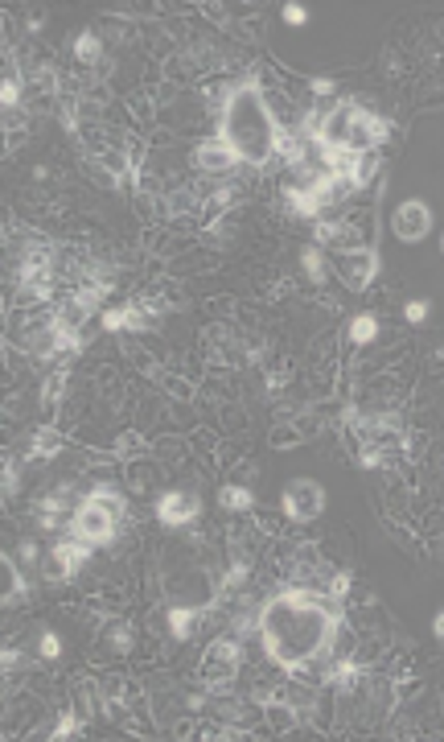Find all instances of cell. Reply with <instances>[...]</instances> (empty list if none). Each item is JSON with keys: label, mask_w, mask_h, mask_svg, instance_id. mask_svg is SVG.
Wrapping results in <instances>:
<instances>
[{"label": "cell", "mask_w": 444, "mask_h": 742, "mask_svg": "<svg viewBox=\"0 0 444 742\" xmlns=\"http://www.w3.org/2000/svg\"><path fill=\"white\" fill-rule=\"evenodd\" d=\"M440 247H444V239H440Z\"/></svg>", "instance_id": "e575fe53"}, {"label": "cell", "mask_w": 444, "mask_h": 742, "mask_svg": "<svg viewBox=\"0 0 444 742\" xmlns=\"http://www.w3.org/2000/svg\"><path fill=\"white\" fill-rule=\"evenodd\" d=\"M325 590L333 594V598H346V594H349V570H338V573H333Z\"/></svg>", "instance_id": "4dcf8cb0"}, {"label": "cell", "mask_w": 444, "mask_h": 742, "mask_svg": "<svg viewBox=\"0 0 444 742\" xmlns=\"http://www.w3.org/2000/svg\"><path fill=\"white\" fill-rule=\"evenodd\" d=\"M78 726H83V718H78V713L74 710H62L58 713V721H53V730H50V738H74V734H78Z\"/></svg>", "instance_id": "7402d4cb"}, {"label": "cell", "mask_w": 444, "mask_h": 742, "mask_svg": "<svg viewBox=\"0 0 444 742\" xmlns=\"http://www.w3.org/2000/svg\"><path fill=\"white\" fill-rule=\"evenodd\" d=\"M428 305H432V302H423V297H412V302L403 305V318H407L412 326H420L423 318H428Z\"/></svg>", "instance_id": "f1b7e54d"}, {"label": "cell", "mask_w": 444, "mask_h": 742, "mask_svg": "<svg viewBox=\"0 0 444 742\" xmlns=\"http://www.w3.org/2000/svg\"><path fill=\"white\" fill-rule=\"evenodd\" d=\"M341 623H346L341 598H333L329 590H308V586L275 590L255 614V631L267 660L292 677L333 656Z\"/></svg>", "instance_id": "6da1fadb"}, {"label": "cell", "mask_w": 444, "mask_h": 742, "mask_svg": "<svg viewBox=\"0 0 444 742\" xmlns=\"http://www.w3.org/2000/svg\"><path fill=\"white\" fill-rule=\"evenodd\" d=\"M99 54H103V46H99L95 33H78L74 38V58L78 63H99Z\"/></svg>", "instance_id": "44dd1931"}, {"label": "cell", "mask_w": 444, "mask_h": 742, "mask_svg": "<svg viewBox=\"0 0 444 742\" xmlns=\"http://www.w3.org/2000/svg\"><path fill=\"white\" fill-rule=\"evenodd\" d=\"M160 318V305L157 302H127V305H116V310H103V330L119 334H148L152 322Z\"/></svg>", "instance_id": "9c48e42d"}, {"label": "cell", "mask_w": 444, "mask_h": 742, "mask_svg": "<svg viewBox=\"0 0 444 742\" xmlns=\"http://www.w3.org/2000/svg\"><path fill=\"white\" fill-rule=\"evenodd\" d=\"M313 239H317V247H338V252L358 247V231L346 219H317V236Z\"/></svg>", "instance_id": "7c38bea8"}, {"label": "cell", "mask_w": 444, "mask_h": 742, "mask_svg": "<svg viewBox=\"0 0 444 742\" xmlns=\"http://www.w3.org/2000/svg\"><path fill=\"white\" fill-rule=\"evenodd\" d=\"M333 272H338V280L346 285L349 293H362L374 285V277L382 272V256L374 244H358L349 247V252H338V260H333Z\"/></svg>", "instance_id": "5b68a950"}, {"label": "cell", "mask_w": 444, "mask_h": 742, "mask_svg": "<svg viewBox=\"0 0 444 742\" xmlns=\"http://www.w3.org/2000/svg\"><path fill=\"white\" fill-rule=\"evenodd\" d=\"M66 537L86 540L91 549H107V545H116V537H119V520L99 504L95 495L86 491L83 499L74 504L70 520H66Z\"/></svg>", "instance_id": "3957f363"}, {"label": "cell", "mask_w": 444, "mask_h": 742, "mask_svg": "<svg viewBox=\"0 0 444 742\" xmlns=\"http://www.w3.org/2000/svg\"><path fill=\"white\" fill-rule=\"evenodd\" d=\"M346 338L354 346H370L374 338H379V318H374L370 310L354 313V318H349V326H346Z\"/></svg>", "instance_id": "e0dca14e"}, {"label": "cell", "mask_w": 444, "mask_h": 742, "mask_svg": "<svg viewBox=\"0 0 444 742\" xmlns=\"http://www.w3.org/2000/svg\"><path fill=\"white\" fill-rule=\"evenodd\" d=\"M358 680H362V668L354 664V660H341V664H333L325 672V685H333L338 693H349V688L358 685Z\"/></svg>", "instance_id": "d6986e66"}, {"label": "cell", "mask_w": 444, "mask_h": 742, "mask_svg": "<svg viewBox=\"0 0 444 742\" xmlns=\"http://www.w3.org/2000/svg\"><path fill=\"white\" fill-rule=\"evenodd\" d=\"M280 507L292 524H308L325 512V487L317 479H292V483L280 491Z\"/></svg>", "instance_id": "52a82bcc"}, {"label": "cell", "mask_w": 444, "mask_h": 742, "mask_svg": "<svg viewBox=\"0 0 444 742\" xmlns=\"http://www.w3.org/2000/svg\"><path fill=\"white\" fill-rule=\"evenodd\" d=\"M21 104V83H17V75H4V83H0V108L12 112Z\"/></svg>", "instance_id": "d4e9b609"}, {"label": "cell", "mask_w": 444, "mask_h": 742, "mask_svg": "<svg viewBox=\"0 0 444 742\" xmlns=\"http://www.w3.org/2000/svg\"><path fill=\"white\" fill-rule=\"evenodd\" d=\"M0 578H4V590H0V603H4V606H17L25 594H29V586H25V573L17 570V561H12L9 553L0 557Z\"/></svg>", "instance_id": "5bb4252c"}, {"label": "cell", "mask_w": 444, "mask_h": 742, "mask_svg": "<svg viewBox=\"0 0 444 742\" xmlns=\"http://www.w3.org/2000/svg\"><path fill=\"white\" fill-rule=\"evenodd\" d=\"M148 450V441L140 438V433H119L116 438V454L119 458H136V454H144Z\"/></svg>", "instance_id": "cb8c5ba5"}, {"label": "cell", "mask_w": 444, "mask_h": 742, "mask_svg": "<svg viewBox=\"0 0 444 742\" xmlns=\"http://www.w3.org/2000/svg\"><path fill=\"white\" fill-rule=\"evenodd\" d=\"M280 13H284V25H292V29H300V25L308 21L305 4H296V0H288V4H284V9H280Z\"/></svg>", "instance_id": "f546056e"}, {"label": "cell", "mask_w": 444, "mask_h": 742, "mask_svg": "<svg viewBox=\"0 0 444 742\" xmlns=\"http://www.w3.org/2000/svg\"><path fill=\"white\" fill-rule=\"evenodd\" d=\"M234 165H239V157H234V149L218 137V132L193 145V170H198V173H210V178H226V173H234Z\"/></svg>", "instance_id": "30bf717a"}, {"label": "cell", "mask_w": 444, "mask_h": 742, "mask_svg": "<svg viewBox=\"0 0 444 742\" xmlns=\"http://www.w3.org/2000/svg\"><path fill=\"white\" fill-rule=\"evenodd\" d=\"M107 644L116 647V652H127V647H132V627H127V623H111V627H107Z\"/></svg>", "instance_id": "484cf974"}, {"label": "cell", "mask_w": 444, "mask_h": 742, "mask_svg": "<svg viewBox=\"0 0 444 742\" xmlns=\"http://www.w3.org/2000/svg\"><path fill=\"white\" fill-rule=\"evenodd\" d=\"M201 614H206V603H185V606H173V611H169V631H173V639H190Z\"/></svg>", "instance_id": "9a60e30c"}, {"label": "cell", "mask_w": 444, "mask_h": 742, "mask_svg": "<svg viewBox=\"0 0 444 742\" xmlns=\"http://www.w3.org/2000/svg\"><path fill=\"white\" fill-rule=\"evenodd\" d=\"M218 507L222 512H234V516H239V512H255V491L243 483H226L218 491Z\"/></svg>", "instance_id": "2e32d148"}, {"label": "cell", "mask_w": 444, "mask_h": 742, "mask_svg": "<svg viewBox=\"0 0 444 742\" xmlns=\"http://www.w3.org/2000/svg\"><path fill=\"white\" fill-rule=\"evenodd\" d=\"M62 392H66V371H53V376H45V384H42V404H58L62 400Z\"/></svg>", "instance_id": "603a6c76"}, {"label": "cell", "mask_w": 444, "mask_h": 742, "mask_svg": "<svg viewBox=\"0 0 444 742\" xmlns=\"http://www.w3.org/2000/svg\"><path fill=\"white\" fill-rule=\"evenodd\" d=\"M300 264H305V277L313 280V285H325V280H329V260H325V252H321L317 244L300 247Z\"/></svg>", "instance_id": "ac0fdd59"}, {"label": "cell", "mask_w": 444, "mask_h": 742, "mask_svg": "<svg viewBox=\"0 0 444 742\" xmlns=\"http://www.w3.org/2000/svg\"><path fill=\"white\" fill-rule=\"evenodd\" d=\"M37 652H42V660H58L62 656V639L53 631H42V644H37Z\"/></svg>", "instance_id": "83f0119b"}, {"label": "cell", "mask_w": 444, "mask_h": 742, "mask_svg": "<svg viewBox=\"0 0 444 742\" xmlns=\"http://www.w3.org/2000/svg\"><path fill=\"white\" fill-rule=\"evenodd\" d=\"M308 91H313V96H317V99L338 96V79H333V75H317V79H313V83H308Z\"/></svg>", "instance_id": "4316f807"}, {"label": "cell", "mask_w": 444, "mask_h": 742, "mask_svg": "<svg viewBox=\"0 0 444 742\" xmlns=\"http://www.w3.org/2000/svg\"><path fill=\"white\" fill-rule=\"evenodd\" d=\"M436 355H440V363H444V346H440V351H436Z\"/></svg>", "instance_id": "836d02e7"}, {"label": "cell", "mask_w": 444, "mask_h": 742, "mask_svg": "<svg viewBox=\"0 0 444 742\" xmlns=\"http://www.w3.org/2000/svg\"><path fill=\"white\" fill-rule=\"evenodd\" d=\"M58 450H62V438H58V429H50V425H42V429H33L29 458H53Z\"/></svg>", "instance_id": "ffe728a7"}, {"label": "cell", "mask_w": 444, "mask_h": 742, "mask_svg": "<svg viewBox=\"0 0 444 742\" xmlns=\"http://www.w3.org/2000/svg\"><path fill=\"white\" fill-rule=\"evenodd\" d=\"M4 495H17V466L4 463Z\"/></svg>", "instance_id": "1f68e13d"}, {"label": "cell", "mask_w": 444, "mask_h": 742, "mask_svg": "<svg viewBox=\"0 0 444 742\" xmlns=\"http://www.w3.org/2000/svg\"><path fill=\"white\" fill-rule=\"evenodd\" d=\"M264 713H267V726H272L275 734H288L300 721V705L296 701H288L284 693H275V697L264 701Z\"/></svg>", "instance_id": "4fadbf2b"}, {"label": "cell", "mask_w": 444, "mask_h": 742, "mask_svg": "<svg viewBox=\"0 0 444 742\" xmlns=\"http://www.w3.org/2000/svg\"><path fill=\"white\" fill-rule=\"evenodd\" d=\"M198 668H201V680H206L210 688H226L234 677H239V668H243V644L231 639V635H218V639L206 644Z\"/></svg>", "instance_id": "277c9868"}, {"label": "cell", "mask_w": 444, "mask_h": 742, "mask_svg": "<svg viewBox=\"0 0 444 742\" xmlns=\"http://www.w3.org/2000/svg\"><path fill=\"white\" fill-rule=\"evenodd\" d=\"M91 545L86 540H78V537H62V540H53L50 545V553H45V570H42V578L45 581H74L78 578V570H86V561H91Z\"/></svg>", "instance_id": "8992f818"}, {"label": "cell", "mask_w": 444, "mask_h": 742, "mask_svg": "<svg viewBox=\"0 0 444 742\" xmlns=\"http://www.w3.org/2000/svg\"><path fill=\"white\" fill-rule=\"evenodd\" d=\"M218 137L226 140L239 157V165H255L264 170L275 157V140H280V124H275L272 108L264 96V79L247 71L234 83H222L218 91Z\"/></svg>", "instance_id": "7a4b0ae2"}, {"label": "cell", "mask_w": 444, "mask_h": 742, "mask_svg": "<svg viewBox=\"0 0 444 742\" xmlns=\"http://www.w3.org/2000/svg\"><path fill=\"white\" fill-rule=\"evenodd\" d=\"M391 231L395 239L403 244H420V239L432 236V206L423 203V198H407L391 211Z\"/></svg>", "instance_id": "ba28073f"}, {"label": "cell", "mask_w": 444, "mask_h": 742, "mask_svg": "<svg viewBox=\"0 0 444 742\" xmlns=\"http://www.w3.org/2000/svg\"><path fill=\"white\" fill-rule=\"evenodd\" d=\"M152 507H157V520L165 528H185L201 516V499L193 491H165Z\"/></svg>", "instance_id": "8fae6325"}, {"label": "cell", "mask_w": 444, "mask_h": 742, "mask_svg": "<svg viewBox=\"0 0 444 742\" xmlns=\"http://www.w3.org/2000/svg\"><path fill=\"white\" fill-rule=\"evenodd\" d=\"M432 635H436V639H444V611H436V619H432Z\"/></svg>", "instance_id": "d6a6232c"}]
</instances>
